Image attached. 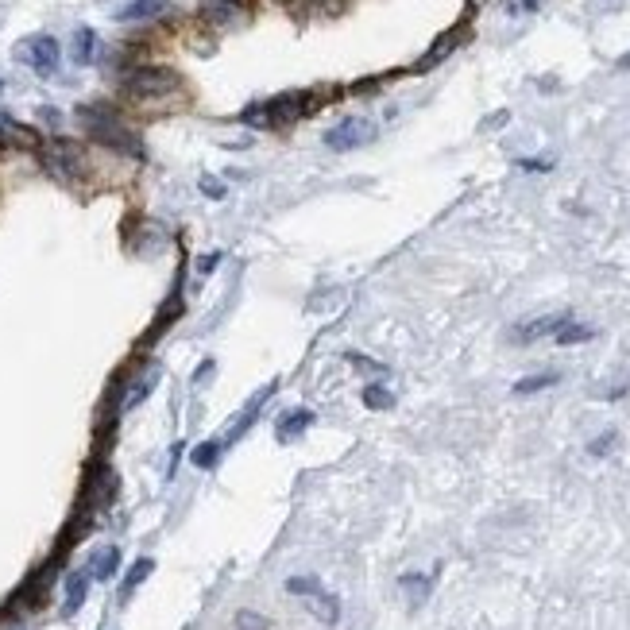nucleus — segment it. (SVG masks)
Instances as JSON below:
<instances>
[{
	"label": "nucleus",
	"instance_id": "nucleus-1",
	"mask_svg": "<svg viewBox=\"0 0 630 630\" xmlns=\"http://www.w3.org/2000/svg\"><path fill=\"white\" fill-rule=\"evenodd\" d=\"M120 93L132 105H140V109H163V105H171L174 97H182L186 89H182V78L174 70H167V66H140V70H132L124 78Z\"/></svg>",
	"mask_w": 630,
	"mask_h": 630
},
{
	"label": "nucleus",
	"instance_id": "nucleus-2",
	"mask_svg": "<svg viewBox=\"0 0 630 630\" xmlns=\"http://www.w3.org/2000/svg\"><path fill=\"white\" fill-rule=\"evenodd\" d=\"M78 120H82V128H86L97 144L113 147V151H124V155H136V159L144 155L140 136H136L113 109H105V105H86V109H78Z\"/></svg>",
	"mask_w": 630,
	"mask_h": 630
},
{
	"label": "nucleus",
	"instance_id": "nucleus-3",
	"mask_svg": "<svg viewBox=\"0 0 630 630\" xmlns=\"http://www.w3.org/2000/svg\"><path fill=\"white\" fill-rule=\"evenodd\" d=\"M314 101L317 93H310V89H302V93H279V97H271L263 105H252L244 113V124H252V128H279V124H290L298 116L314 113Z\"/></svg>",
	"mask_w": 630,
	"mask_h": 630
},
{
	"label": "nucleus",
	"instance_id": "nucleus-4",
	"mask_svg": "<svg viewBox=\"0 0 630 630\" xmlns=\"http://www.w3.org/2000/svg\"><path fill=\"white\" fill-rule=\"evenodd\" d=\"M39 159H43V167L62 178V182H78L82 174H86V151L74 144V140H47V144H39Z\"/></svg>",
	"mask_w": 630,
	"mask_h": 630
},
{
	"label": "nucleus",
	"instance_id": "nucleus-5",
	"mask_svg": "<svg viewBox=\"0 0 630 630\" xmlns=\"http://www.w3.org/2000/svg\"><path fill=\"white\" fill-rule=\"evenodd\" d=\"M375 136V124L368 116H348L337 128L325 132V147L329 151H352V147H364Z\"/></svg>",
	"mask_w": 630,
	"mask_h": 630
},
{
	"label": "nucleus",
	"instance_id": "nucleus-6",
	"mask_svg": "<svg viewBox=\"0 0 630 630\" xmlns=\"http://www.w3.org/2000/svg\"><path fill=\"white\" fill-rule=\"evenodd\" d=\"M16 58L28 62L35 74H55L62 55H58V43L51 35H31V39H24V43L16 47Z\"/></svg>",
	"mask_w": 630,
	"mask_h": 630
},
{
	"label": "nucleus",
	"instance_id": "nucleus-7",
	"mask_svg": "<svg viewBox=\"0 0 630 630\" xmlns=\"http://www.w3.org/2000/svg\"><path fill=\"white\" fill-rule=\"evenodd\" d=\"M569 321V314H545V317H534V321H526V325H518L515 329V341L518 344H534L542 341V337H553L561 325Z\"/></svg>",
	"mask_w": 630,
	"mask_h": 630
},
{
	"label": "nucleus",
	"instance_id": "nucleus-8",
	"mask_svg": "<svg viewBox=\"0 0 630 630\" xmlns=\"http://www.w3.org/2000/svg\"><path fill=\"white\" fill-rule=\"evenodd\" d=\"M0 140L12 147H28V151H39V144H43V140L35 136V128L12 120V116H0Z\"/></svg>",
	"mask_w": 630,
	"mask_h": 630
},
{
	"label": "nucleus",
	"instance_id": "nucleus-9",
	"mask_svg": "<svg viewBox=\"0 0 630 630\" xmlns=\"http://www.w3.org/2000/svg\"><path fill=\"white\" fill-rule=\"evenodd\" d=\"M201 12L213 24H236L244 16V4L240 0H201Z\"/></svg>",
	"mask_w": 630,
	"mask_h": 630
},
{
	"label": "nucleus",
	"instance_id": "nucleus-10",
	"mask_svg": "<svg viewBox=\"0 0 630 630\" xmlns=\"http://www.w3.org/2000/svg\"><path fill=\"white\" fill-rule=\"evenodd\" d=\"M163 12H171L167 0H132V4L120 12V20H124V24H136V20H155V16H163Z\"/></svg>",
	"mask_w": 630,
	"mask_h": 630
},
{
	"label": "nucleus",
	"instance_id": "nucleus-11",
	"mask_svg": "<svg viewBox=\"0 0 630 630\" xmlns=\"http://www.w3.org/2000/svg\"><path fill=\"white\" fill-rule=\"evenodd\" d=\"M310 422H314L310 410H290V414H283V418H279V441H294L298 433L310 430Z\"/></svg>",
	"mask_w": 630,
	"mask_h": 630
},
{
	"label": "nucleus",
	"instance_id": "nucleus-12",
	"mask_svg": "<svg viewBox=\"0 0 630 630\" xmlns=\"http://www.w3.org/2000/svg\"><path fill=\"white\" fill-rule=\"evenodd\" d=\"M306 600H310V611H314L321 623H337V619H341V600H337V596H329L325 588L314 592V596H306Z\"/></svg>",
	"mask_w": 630,
	"mask_h": 630
},
{
	"label": "nucleus",
	"instance_id": "nucleus-13",
	"mask_svg": "<svg viewBox=\"0 0 630 630\" xmlns=\"http://www.w3.org/2000/svg\"><path fill=\"white\" fill-rule=\"evenodd\" d=\"M120 569V549H101L97 557H93V569H89V576H97V580H113V573Z\"/></svg>",
	"mask_w": 630,
	"mask_h": 630
},
{
	"label": "nucleus",
	"instance_id": "nucleus-14",
	"mask_svg": "<svg viewBox=\"0 0 630 630\" xmlns=\"http://www.w3.org/2000/svg\"><path fill=\"white\" fill-rule=\"evenodd\" d=\"M86 592H89V573L70 576V584H66V615H74L86 603Z\"/></svg>",
	"mask_w": 630,
	"mask_h": 630
},
{
	"label": "nucleus",
	"instance_id": "nucleus-15",
	"mask_svg": "<svg viewBox=\"0 0 630 630\" xmlns=\"http://www.w3.org/2000/svg\"><path fill=\"white\" fill-rule=\"evenodd\" d=\"M596 337V329L592 325H576V321H565L557 333H553V341L557 344H584Z\"/></svg>",
	"mask_w": 630,
	"mask_h": 630
},
{
	"label": "nucleus",
	"instance_id": "nucleus-16",
	"mask_svg": "<svg viewBox=\"0 0 630 630\" xmlns=\"http://www.w3.org/2000/svg\"><path fill=\"white\" fill-rule=\"evenodd\" d=\"M93 58H97V35L89 28H82L74 35V62H78V66H89Z\"/></svg>",
	"mask_w": 630,
	"mask_h": 630
},
{
	"label": "nucleus",
	"instance_id": "nucleus-17",
	"mask_svg": "<svg viewBox=\"0 0 630 630\" xmlns=\"http://www.w3.org/2000/svg\"><path fill=\"white\" fill-rule=\"evenodd\" d=\"M402 588L410 592V603H422L426 596H430L433 588V576H422V573H406L402 576Z\"/></svg>",
	"mask_w": 630,
	"mask_h": 630
},
{
	"label": "nucleus",
	"instance_id": "nucleus-18",
	"mask_svg": "<svg viewBox=\"0 0 630 630\" xmlns=\"http://www.w3.org/2000/svg\"><path fill=\"white\" fill-rule=\"evenodd\" d=\"M557 383V372H542V375H530V379H518L515 383V395H534L542 387H553Z\"/></svg>",
	"mask_w": 630,
	"mask_h": 630
},
{
	"label": "nucleus",
	"instance_id": "nucleus-19",
	"mask_svg": "<svg viewBox=\"0 0 630 630\" xmlns=\"http://www.w3.org/2000/svg\"><path fill=\"white\" fill-rule=\"evenodd\" d=\"M151 569H155V561H147V557L132 565V573H128V580H124V600H128V596H132V592H136V588L144 584L147 576H151Z\"/></svg>",
	"mask_w": 630,
	"mask_h": 630
},
{
	"label": "nucleus",
	"instance_id": "nucleus-20",
	"mask_svg": "<svg viewBox=\"0 0 630 630\" xmlns=\"http://www.w3.org/2000/svg\"><path fill=\"white\" fill-rule=\"evenodd\" d=\"M217 457H221V441H205V445L194 449V464H198V468H213Z\"/></svg>",
	"mask_w": 630,
	"mask_h": 630
},
{
	"label": "nucleus",
	"instance_id": "nucleus-21",
	"mask_svg": "<svg viewBox=\"0 0 630 630\" xmlns=\"http://www.w3.org/2000/svg\"><path fill=\"white\" fill-rule=\"evenodd\" d=\"M287 592L290 596H314V592H321V584H317L314 576H290Z\"/></svg>",
	"mask_w": 630,
	"mask_h": 630
},
{
	"label": "nucleus",
	"instance_id": "nucleus-22",
	"mask_svg": "<svg viewBox=\"0 0 630 630\" xmlns=\"http://www.w3.org/2000/svg\"><path fill=\"white\" fill-rule=\"evenodd\" d=\"M364 402H368V406H372V410H391V391H387V387H368V391H364Z\"/></svg>",
	"mask_w": 630,
	"mask_h": 630
},
{
	"label": "nucleus",
	"instance_id": "nucleus-23",
	"mask_svg": "<svg viewBox=\"0 0 630 630\" xmlns=\"http://www.w3.org/2000/svg\"><path fill=\"white\" fill-rule=\"evenodd\" d=\"M236 630H271V623L263 615H256V611H240L236 615Z\"/></svg>",
	"mask_w": 630,
	"mask_h": 630
},
{
	"label": "nucleus",
	"instance_id": "nucleus-24",
	"mask_svg": "<svg viewBox=\"0 0 630 630\" xmlns=\"http://www.w3.org/2000/svg\"><path fill=\"white\" fill-rule=\"evenodd\" d=\"M611 445H615V433H603V437H596V441L588 445V453H592V457H603Z\"/></svg>",
	"mask_w": 630,
	"mask_h": 630
},
{
	"label": "nucleus",
	"instance_id": "nucleus-25",
	"mask_svg": "<svg viewBox=\"0 0 630 630\" xmlns=\"http://www.w3.org/2000/svg\"><path fill=\"white\" fill-rule=\"evenodd\" d=\"M201 190H205L209 198H221V194H225V186H221L217 178H201Z\"/></svg>",
	"mask_w": 630,
	"mask_h": 630
},
{
	"label": "nucleus",
	"instance_id": "nucleus-26",
	"mask_svg": "<svg viewBox=\"0 0 630 630\" xmlns=\"http://www.w3.org/2000/svg\"><path fill=\"white\" fill-rule=\"evenodd\" d=\"M348 360H352L356 368H364V372H383V368H379V364H372L368 356H348Z\"/></svg>",
	"mask_w": 630,
	"mask_h": 630
},
{
	"label": "nucleus",
	"instance_id": "nucleus-27",
	"mask_svg": "<svg viewBox=\"0 0 630 630\" xmlns=\"http://www.w3.org/2000/svg\"><path fill=\"white\" fill-rule=\"evenodd\" d=\"M217 259H221V256H209V259H201V263H198V271H213V263H217Z\"/></svg>",
	"mask_w": 630,
	"mask_h": 630
},
{
	"label": "nucleus",
	"instance_id": "nucleus-28",
	"mask_svg": "<svg viewBox=\"0 0 630 630\" xmlns=\"http://www.w3.org/2000/svg\"><path fill=\"white\" fill-rule=\"evenodd\" d=\"M619 66H623V70H630V55H623V58H619Z\"/></svg>",
	"mask_w": 630,
	"mask_h": 630
}]
</instances>
